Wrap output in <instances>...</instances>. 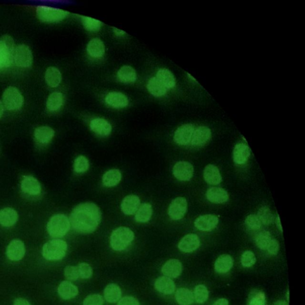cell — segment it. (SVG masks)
<instances>
[{
    "mask_svg": "<svg viewBox=\"0 0 305 305\" xmlns=\"http://www.w3.org/2000/svg\"><path fill=\"white\" fill-rule=\"evenodd\" d=\"M54 131L47 126H40L35 129L34 136L38 142L41 144H47L54 136Z\"/></svg>",
    "mask_w": 305,
    "mask_h": 305,
    "instance_id": "cell-29",
    "label": "cell"
},
{
    "mask_svg": "<svg viewBox=\"0 0 305 305\" xmlns=\"http://www.w3.org/2000/svg\"><path fill=\"white\" fill-rule=\"evenodd\" d=\"M122 174L121 171L117 169L110 170L104 174L102 181L104 186L112 187L116 186L121 181Z\"/></svg>",
    "mask_w": 305,
    "mask_h": 305,
    "instance_id": "cell-31",
    "label": "cell"
},
{
    "mask_svg": "<svg viewBox=\"0 0 305 305\" xmlns=\"http://www.w3.org/2000/svg\"><path fill=\"white\" fill-rule=\"evenodd\" d=\"M24 99L17 88L9 87L3 95V103L9 110H17L22 108Z\"/></svg>",
    "mask_w": 305,
    "mask_h": 305,
    "instance_id": "cell-7",
    "label": "cell"
},
{
    "mask_svg": "<svg viewBox=\"0 0 305 305\" xmlns=\"http://www.w3.org/2000/svg\"><path fill=\"white\" fill-rule=\"evenodd\" d=\"M105 101L108 105L116 109L124 108L129 104L127 97L119 92L109 93L106 96Z\"/></svg>",
    "mask_w": 305,
    "mask_h": 305,
    "instance_id": "cell-19",
    "label": "cell"
},
{
    "mask_svg": "<svg viewBox=\"0 0 305 305\" xmlns=\"http://www.w3.org/2000/svg\"><path fill=\"white\" fill-rule=\"evenodd\" d=\"M194 300L198 303L205 302L209 297V291L204 285H198L194 288Z\"/></svg>",
    "mask_w": 305,
    "mask_h": 305,
    "instance_id": "cell-39",
    "label": "cell"
},
{
    "mask_svg": "<svg viewBox=\"0 0 305 305\" xmlns=\"http://www.w3.org/2000/svg\"><path fill=\"white\" fill-rule=\"evenodd\" d=\"M183 271V265L178 259H173L165 263L162 268V272L169 278L179 277Z\"/></svg>",
    "mask_w": 305,
    "mask_h": 305,
    "instance_id": "cell-18",
    "label": "cell"
},
{
    "mask_svg": "<svg viewBox=\"0 0 305 305\" xmlns=\"http://www.w3.org/2000/svg\"><path fill=\"white\" fill-rule=\"evenodd\" d=\"M83 23L87 30L92 32L98 31L102 25L101 22L89 17H83Z\"/></svg>",
    "mask_w": 305,
    "mask_h": 305,
    "instance_id": "cell-43",
    "label": "cell"
},
{
    "mask_svg": "<svg viewBox=\"0 0 305 305\" xmlns=\"http://www.w3.org/2000/svg\"><path fill=\"white\" fill-rule=\"evenodd\" d=\"M212 136L210 129L207 126H201L194 129L191 144L194 147H201L205 145L208 142Z\"/></svg>",
    "mask_w": 305,
    "mask_h": 305,
    "instance_id": "cell-13",
    "label": "cell"
},
{
    "mask_svg": "<svg viewBox=\"0 0 305 305\" xmlns=\"http://www.w3.org/2000/svg\"><path fill=\"white\" fill-rule=\"evenodd\" d=\"M152 215V207L150 204L145 203L139 206L137 212L135 213L136 221L145 223L150 219Z\"/></svg>",
    "mask_w": 305,
    "mask_h": 305,
    "instance_id": "cell-35",
    "label": "cell"
},
{
    "mask_svg": "<svg viewBox=\"0 0 305 305\" xmlns=\"http://www.w3.org/2000/svg\"><path fill=\"white\" fill-rule=\"evenodd\" d=\"M218 222V217L209 214V215H202L197 218L194 222V225L200 231L210 232L216 228Z\"/></svg>",
    "mask_w": 305,
    "mask_h": 305,
    "instance_id": "cell-14",
    "label": "cell"
},
{
    "mask_svg": "<svg viewBox=\"0 0 305 305\" xmlns=\"http://www.w3.org/2000/svg\"><path fill=\"white\" fill-rule=\"evenodd\" d=\"M275 222H276V225L278 227V228L280 230L281 232H283V228H282V226L281 224L280 218L279 215L277 216L276 219H275Z\"/></svg>",
    "mask_w": 305,
    "mask_h": 305,
    "instance_id": "cell-55",
    "label": "cell"
},
{
    "mask_svg": "<svg viewBox=\"0 0 305 305\" xmlns=\"http://www.w3.org/2000/svg\"><path fill=\"white\" fill-rule=\"evenodd\" d=\"M207 199L210 202L216 204L223 203L229 199L228 193L221 188L212 187L207 190Z\"/></svg>",
    "mask_w": 305,
    "mask_h": 305,
    "instance_id": "cell-22",
    "label": "cell"
},
{
    "mask_svg": "<svg viewBox=\"0 0 305 305\" xmlns=\"http://www.w3.org/2000/svg\"><path fill=\"white\" fill-rule=\"evenodd\" d=\"M70 223L69 219L62 214L52 216L47 223V232L53 238H60L69 231Z\"/></svg>",
    "mask_w": 305,
    "mask_h": 305,
    "instance_id": "cell-4",
    "label": "cell"
},
{
    "mask_svg": "<svg viewBox=\"0 0 305 305\" xmlns=\"http://www.w3.org/2000/svg\"><path fill=\"white\" fill-rule=\"evenodd\" d=\"M139 206L140 200L135 195H129L124 198L121 203L122 212L127 215H131L137 212Z\"/></svg>",
    "mask_w": 305,
    "mask_h": 305,
    "instance_id": "cell-20",
    "label": "cell"
},
{
    "mask_svg": "<svg viewBox=\"0 0 305 305\" xmlns=\"http://www.w3.org/2000/svg\"><path fill=\"white\" fill-rule=\"evenodd\" d=\"M271 240L270 233L268 232H262L259 233L256 237V244L259 249L267 250Z\"/></svg>",
    "mask_w": 305,
    "mask_h": 305,
    "instance_id": "cell-41",
    "label": "cell"
},
{
    "mask_svg": "<svg viewBox=\"0 0 305 305\" xmlns=\"http://www.w3.org/2000/svg\"><path fill=\"white\" fill-rule=\"evenodd\" d=\"M67 249V243L60 239L50 240L45 243L42 254L48 261H57L65 256Z\"/></svg>",
    "mask_w": 305,
    "mask_h": 305,
    "instance_id": "cell-3",
    "label": "cell"
},
{
    "mask_svg": "<svg viewBox=\"0 0 305 305\" xmlns=\"http://www.w3.org/2000/svg\"><path fill=\"white\" fill-rule=\"evenodd\" d=\"M103 297L98 294H90L83 301V305H103Z\"/></svg>",
    "mask_w": 305,
    "mask_h": 305,
    "instance_id": "cell-47",
    "label": "cell"
},
{
    "mask_svg": "<svg viewBox=\"0 0 305 305\" xmlns=\"http://www.w3.org/2000/svg\"><path fill=\"white\" fill-rule=\"evenodd\" d=\"M273 305H288V304L284 300H277L275 301Z\"/></svg>",
    "mask_w": 305,
    "mask_h": 305,
    "instance_id": "cell-57",
    "label": "cell"
},
{
    "mask_svg": "<svg viewBox=\"0 0 305 305\" xmlns=\"http://www.w3.org/2000/svg\"><path fill=\"white\" fill-rule=\"evenodd\" d=\"M21 189L23 192L31 196L38 195L41 191L40 182L31 176L24 177L22 181Z\"/></svg>",
    "mask_w": 305,
    "mask_h": 305,
    "instance_id": "cell-16",
    "label": "cell"
},
{
    "mask_svg": "<svg viewBox=\"0 0 305 305\" xmlns=\"http://www.w3.org/2000/svg\"><path fill=\"white\" fill-rule=\"evenodd\" d=\"M194 174V168L189 162L180 161L177 162L173 168L174 177L182 181H189L192 178Z\"/></svg>",
    "mask_w": 305,
    "mask_h": 305,
    "instance_id": "cell-10",
    "label": "cell"
},
{
    "mask_svg": "<svg viewBox=\"0 0 305 305\" xmlns=\"http://www.w3.org/2000/svg\"><path fill=\"white\" fill-rule=\"evenodd\" d=\"M90 128L97 135L107 137L112 132V126L106 120L102 118H96L90 122Z\"/></svg>",
    "mask_w": 305,
    "mask_h": 305,
    "instance_id": "cell-17",
    "label": "cell"
},
{
    "mask_svg": "<svg viewBox=\"0 0 305 305\" xmlns=\"http://www.w3.org/2000/svg\"><path fill=\"white\" fill-rule=\"evenodd\" d=\"M36 12L38 19L43 22H60L69 15V12L67 11L47 6H37Z\"/></svg>",
    "mask_w": 305,
    "mask_h": 305,
    "instance_id": "cell-6",
    "label": "cell"
},
{
    "mask_svg": "<svg viewBox=\"0 0 305 305\" xmlns=\"http://www.w3.org/2000/svg\"><path fill=\"white\" fill-rule=\"evenodd\" d=\"M175 298L180 305H190L194 300L192 292L186 288H178L175 294Z\"/></svg>",
    "mask_w": 305,
    "mask_h": 305,
    "instance_id": "cell-37",
    "label": "cell"
},
{
    "mask_svg": "<svg viewBox=\"0 0 305 305\" xmlns=\"http://www.w3.org/2000/svg\"><path fill=\"white\" fill-rule=\"evenodd\" d=\"M257 216L261 223H264L265 225H270L274 222V216L273 213L267 206L261 207L258 210Z\"/></svg>",
    "mask_w": 305,
    "mask_h": 305,
    "instance_id": "cell-40",
    "label": "cell"
},
{
    "mask_svg": "<svg viewBox=\"0 0 305 305\" xmlns=\"http://www.w3.org/2000/svg\"><path fill=\"white\" fill-rule=\"evenodd\" d=\"M64 275L68 280L76 281L80 277L77 267L73 266H67L64 269Z\"/></svg>",
    "mask_w": 305,
    "mask_h": 305,
    "instance_id": "cell-48",
    "label": "cell"
},
{
    "mask_svg": "<svg viewBox=\"0 0 305 305\" xmlns=\"http://www.w3.org/2000/svg\"><path fill=\"white\" fill-rule=\"evenodd\" d=\"M212 305H228V301L226 298H219Z\"/></svg>",
    "mask_w": 305,
    "mask_h": 305,
    "instance_id": "cell-53",
    "label": "cell"
},
{
    "mask_svg": "<svg viewBox=\"0 0 305 305\" xmlns=\"http://www.w3.org/2000/svg\"><path fill=\"white\" fill-rule=\"evenodd\" d=\"M251 155V149L245 144L240 143L235 146L233 150V160L238 165L246 163Z\"/></svg>",
    "mask_w": 305,
    "mask_h": 305,
    "instance_id": "cell-21",
    "label": "cell"
},
{
    "mask_svg": "<svg viewBox=\"0 0 305 305\" xmlns=\"http://www.w3.org/2000/svg\"><path fill=\"white\" fill-rule=\"evenodd\" d=\"M115 34L117 35V36H122L125 34V32L124 31L121 30V29H114Z\"/></svg>",
    "mask_w": 305,
    "mask_h": 305,
    "instance_id": "cell-54",
    "label": "cell"
},
{
    "mask_svg": "<svg viewBox=\"0 0 305 305\" xmlns=\"http://www.w3.org/2000/svg\"><path fill=\"white\" fill-rule=\"evenodd\" d=\"M279 249H280V245L278 242L275 239H272L267 249L268 252L272 255H275L278 254Z\"/></svg>",
    "mask_w": 305,
    "mask_h": 305,
    "instance_id": "cell-50",
    "label": "cell"
},
{
    "mask_svg": "<svg viewBox=\"0 0 305 305\" xmlns=\"http://www.w3.org/2000/svg\"><path fill=\"white\" fill-rule=\"evenodd\" d=\"M87 52L91 57L100 58L105 53V46L99 38H94L87 45Z\"/></svg>",
    "mask_w": 305,
    "mask_h": 305,
    "instance_id": "cell-27",
    "label": "cell"
},
{
    "mask_svg": "<svg viewBox=\"0 0 305 305\" xmlns=\"http://www.w3.org/2000/svg\"><path fill=\"white\" fill-rule=\"evenodd\" d=\"M256 261L255 255L252 251H248L243 253L241 258V262L243 267H251L255 265Z\"/></svg>",
    "mask_w": 305,
    "mask_h": 305,
    "instance_id": "cell-45",
    "label": "cell"
},
{
    "mask_svg": "<svg viewBox=\"0 0 305 305\" xmlns=\"http://www.w3.org/2000/svg\"><path fill=\"white\" fill-rule=\"evenodd\" d=\"M118 305H139L137 298L132 296H126L119 300Z\"/></svg>",
    "mask_w": 305,
    "mask_h": 305,
    "instance_id": "cell-51",
    "label": "cell"
},
{
    "mask_svg": "<svg viewBox=\"0 0 305 305\" xmlns=\"http://www.w3.org/2000/svg\"><path fill=\"white\" fill-rule=\"evenodd\" d=\"M148 92L155 97H162L167 93V89L157 77L151 78L147 85Z\"/></svg>",
    "mask_w": 305,
    "mask_h": 305,
    "instance_id": "cell-33",
    "label": "cell"
},
{
    "mask_svg": "<svg viewBox=\"0 0 305 305\" xmlns=\"http://www.w3.org/2000/svg\"><path fill=\"white\" fill-rule=\"evenodd\" d=\"M79 276L81 278L89 279L92 277L93 269L91 266L86 263H81L77 266Z\"/></svg>",
    "mask_w": 305,
    "mask_h": 305,
    "instance_id": "cell-44",
    "label": "cell"
},
{
    "mask_svg": "<svg viewBox=\"0 0 305 305\" xmlns=\"http://www.w3.org/2000/svg\"><path fill=\"white\" fill-rule=\"evenodd\" d=\"M200 245V241L195 234H189L184 236L178 244V248L185 253H191L195 251Z\"/></svg>",
    "mask_w": 305,
    "mask_h": 305,
    "instance_id": "cell-15",
    "label": "cell"
},
{
    "mask_svg": "<svg viewBox=\"0 0 305 305\" xmlns=\"http://www.w3.org/2000/svg\"><path fill=\"white\" fill-rule=\"evenodd\" d=\"M249 305H266L264 293L261 291L256 293L250 300Z\"/></svg>",
    "mask_w": 305,
    "mask_h": 305,
    "instance_id": "cell-49",
    "label": "cell"
},
{
    "mask_svg": "<svg viewBox=\"0 0 305 305\" xmlns=\"http://www.w3.org/2000/svg\"><path fill=\"white\" fill-rule=\"evenodd\" d=\"M58 293L64 300H69L75 297L79 294L77 287L69 281L61 282L58 287Z\"/></svg>",
    "mask_w": 305,
    "mask_h": 305,
    "instance_id": "cell-25",
    "label": "cell"
},
{
    "mask_svg": "<svg viewBox=\"0 0 305 305\" xmlns=\"http://www.w3.org/2000/svg\"><path fill=\"white\" fill-rule=\"evenodd\" d=\"M5 111V106L2 102L0 101V118H2Z\"/></svg>",
    "mask_w": 305,
    "mask_h": 305,
    "instance_id": "cell-56",
    "label": "cell"
},
{
    "mask_svg": "<svg viewBox=\"0 0 305 305\" xmlns=\"http://www.w3.org/2000/svg\"><path fill=\"white\" fill-rule=\"evenodd\" d=\"M157 78L167 89H173L176 85V80L174 74L167 69L159 70Z\"/></svg>",
    "mask_w": 305,
    "mask_h": 305,
    "instance_id": "cell-34",
    "label": "cell"
},
{
    "mask_svg": "<svg viewBox=\"0 0 305 305\" xmlns=\"http://www.w3.org/2000/svg\"><path fill=\"white\" fill-rule=\"evenodd\" d=\"M90 167L89 160L84 156H80L74 162V171L77 173L81 174L85 173L89 170Z\"/></svg>",
    "mask_w": 305,
    "mask_h": 305,
    "instance_id": "cell-42",
    "label": "cell"
},
{
    "mask_svg": "<svg viewBox=\"0 0 305 305\" xmlns=\"http://www.w3.org/2000/svg\"><path fill=\"white\" fill-rule=\"evenodd\" d=\"M61 74L60 70L55 67H49L45 73V80L47 85L52 88L57 87L61 83Z\"/></svg>",
    "mask_w": 305,
    "mask_h": 305,
    "instance_id": "cell-30",
    "label": "cell"
},
{
    "mask_svg": "<svg viewBox=\"0 0 305 305\" xmlns=\"http://www.w3.org/2000/svg\"><path fill=\"white\" fill-rule=\"evenodd\" d=\"M156 289L164 294H171L174 293L175 285L174 282L168 277H161L155 281Z\"/></svg>",
    "mask_w": 305,
    "mask_h": 305,
    "instance_id": "cell-26",
    "label": "cell"
},
{
    "mask_svg": "<svg viewBox=\"0 0 305 305\" xmlns=\"http://www.w3.org/2000/svg\"><path fill=\"white\" fill-rule=\"evenodd\" d=\"M18 214L11 207H6L0 210V224L5 227L14 225L18 221Z\"/></svg>",
    "mask_w": 305,
    "mask_h": 305,
    "instance_id": "cell-24",
    "label": "cell"
},
{
    "mask_svg": "<svg viewBox=\"0 0 305 305\" xmlns=\"http://www.w3.org/2000/svg\"><path fill=\"white\" fill-rule=\"evenodd\" d=\"M187 210V200L184 197H179L172 201L169 207L168 215L173 220H180L184 218Z\"/></svg>",
    "mask_w": 305,
    "mask_h": 305,
    "instance_id": "cell-9",
    "label": "cell"
},
{
    "mask_svg": "<svg viewBox=\"0 0 305 305\" xmlns=\"http://www.w3.org/2000/svg\"><path fill=\"white\" fill-rule=\"evenodd\" d=\"M104 296L109 303H115L121 298L122 291L118 285L110 284L104 290Z\"/></svg>",
    "mask_w": 305,
    "mask_h": 305,
    "instance_id": "cell-32",
    "label": "cell"
},
{
    "mask_svg": "<svg viewBox=\"0 0 305 305\" xmlns=\"http://www.w3.org/2000/svg\"><path fill=\"white\" fill-rule=\"evenodd\" d=\"M118 77L120 81L125 83H134L137 80L135 70L129 66H122L118 71Z\"/></svg>",
    "mask_w": 305,
    "mask_h": 305,
    "instance_id": "cell-36",
    "label": "cell"
},
{
    "mask_svg": "<svg viewBox=\"0 0 305 305\" xmlns=\"http://www.w3.org/2000/svg\"><path fill=\"white\" fill-rule=\"evenodd\" d=\"M102 219V212L96 204L92 202L81 203L73 209L70 223L73 230L81 234L95 232Z\"/></svg>",
    "mask_w": 305,
    "mask_h": 305,
    "instance_id": "cell-1",
    "label": "cell"
},
{
    "mask_svg": "<svg viewBox=\"0 0 305 305\" xmlns=\"http://www.w3.org/2000/svg\"><path fill=\"white\" fill-rule=\"evenodd\" d=\"M63 104V96L62 94L54 92L48 97L47 101V108L51 112L57 111L61 108Z\"/></svg>",
    "mask_w": 305,
    "mask_h": 305,
    "instance_id": "cell-38",
    "label": "cell"
},
{
    "mask_svg": "<svg viewBox=\"0 0 305 305\" xmlns=\"http://www.w3.org/2000/svg\"><path fill=\"white\" fill-rule=\"evenodd\" d=\"M246 226L249 230H258L261 228L262 223L257 215H250L245 220Z\"/></svg>",
    "mask_w": 305,
    "mask_h": 305,
    "instance_id": "cell-46",
    "label": "cell"
},
{
    "mask_svg": "<svg viewBox=\"0 0 305 305\" xmlns=\"http://www.w3.org/2000/svg\"><path fill=\"white\" fill-rule=\"evenodd\" d=\"M203 176L204 180L210 185H218L222 180L218 167L212 164L207 165L204 168Z\"/></svg>",
    "mask_w": 305,
    "mask_h": 305,
    "instance_id": "cell-23",
    "label": "cell"
},
{
    "mask_svg": "<svg viewBox=\"0 0 305 305\" xmlns=\"http://www.w3.org/2000/svg\"><path fill=\"white\" fill-rule=\"evenodd\" d=\"M134 239V234L127 227L116 229L110 236V245L116 251H122L127 248Z\"/></svg>",
    "mask_w": 305,
    "mask_h": 305,
    "instance_id": "cell-2",
    "label": "cell"
},
{
    "mask_svg": "<svg viewBox=\"0 0 305 305\" xmlns=\"http://www.w3.org/2000/svg\"><path fill=\"white\" fill-rule=\"evenodd\" d=\"M14 305H31L27 300L24 298H17L14 301Z\"/></svg>",
    "mask_w": 305,
    "mask_h": 305,
    "instance_id": "cell-52",
    "label": "cell"
},
{
    "mask_svg": "<svg viewBox=\"0 0 305 305\" xmlns=\"http://www.w3.org/2000/svg\"><path fill=\"white\" fill-rule=\"evenodd\" d=\"M14 41L8 35L0 38V69L11 65L14 61Z\"/></svg>",
    "mask_w": 305,
    "mask_h": 305,
    "instance_id": "cell-5",
    "label": "cell"
},
{
    "mask_svg": "<svg viewBox=\"0 0 305 305\" xmlns=\"http://www.w3.org/2000/svg\"><path fill=\"white\" fill-rule=\"evenodd\" d=\"M233 259L229 255H222L216 259L215 263V271L219 274H225L233 267Z\"/></svg>",
    "mask_w": 305,
    "mask_h": 305,
    "instance_id": "cell-28",
    "label": "cell"
},
{
    "mask_svg": "<svg viewBox=\"0 0 305 305\" xmlns=\"http://www.w3.org/2000/svg\"><path fill=\"white\" fill-rule=\"evenodd\" d=\"M192 124H185L178 128L174 134V140L180 145H187L191 141L194 131Z\"/></svg>",
    "mask_w": 305,
    "mask_h": 305,
    "instance_id": "cell-12",
    "label": "cell"
},
{
    "mask_svg": "<svg viewBox=\"0 0 305 305\" xmlns=\"http://www.w3.org/2000/svg\"><path fill=\"white\" fill-rule=\"evenodd\" d=\"M14 60L16 65L19 67L27 68L32 66L33 56L28 45L21 44L15 48Z\"/></svg>",
    "mask_w": 305,
    "mask_h": 305,
    "instance_id": "cell-8",
    "label": "cell"
},
{
    "mask_svg": "<svg viewBox=\"0 0 305 305\" xmlns=\"http://www.w3.org/2000/svg\"><path fill=\"white\" fill-rule=\"evenodd\" d=\"M8 258L13 261H18L24 257L25 246L21 240L16 239L9 243L6 251Z\"/></svg>",
    "mask_w": 305,
    "mask_h": 305,
    "instance_id": "cell-11",
    "label": "cell"
}]
</instances>
